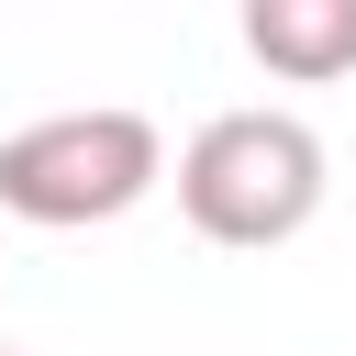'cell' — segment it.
Wrapping results in <instances>:
<instances>
[{"label": "cell", "instance_id": "cell-1", "mask_svg": "<svg viewBox=\"0 0 356 356\" xmlns=\"http://www.w3.org/2000/svg\"><path fill=\"white\" fill-rule=\"evenodd\" d=\"M178 211L211 245H289L323 211V134L300 111H211L178 145Z\"/></svg>", "mask_w": 356, "mask_h": 356}, {"label": "cell", "instance_id": "cell-2", "mask_svg": "<svg viewBox=\"0 0 356 356\" xmlns=\"http://www.w3.org/2000/svg\"><path fill=\"white\" fill-rule=\"evenodd\" d=\"M167 178V134L122 100L100 111H44L22 134H0V211L11 222H44V234H78V222H122L145 189Z\"/></svg>", "mask_w": 356, "mask_h": 356}, {"label": "cell", "instance_id": "cell-3", "mask_svg": "<svg viewBox=\"0 0 356 356\" xmlns=\"http://www.w3.org/2000/svg\"><path fill=\"white\" fill-rule=\"evenodd\" d=\"M245 56L289 89L356 78V0H245Z\"/></svg>", "mask_w": 356, "mask_h": 356}, {"label": "cell", "instance_id": "cell-4", "mask_svg": "<svg viewBox=\"0 0 356 356\" xmlns=\"http://www.w3.org/2000/svg\"><path fill=\"white\" fill-rule=\"evenodd\" d=\"M0 356H11V345H0Z\"/></svg>", "mask_w": 356, "mask_h": 356}]
</instances>
